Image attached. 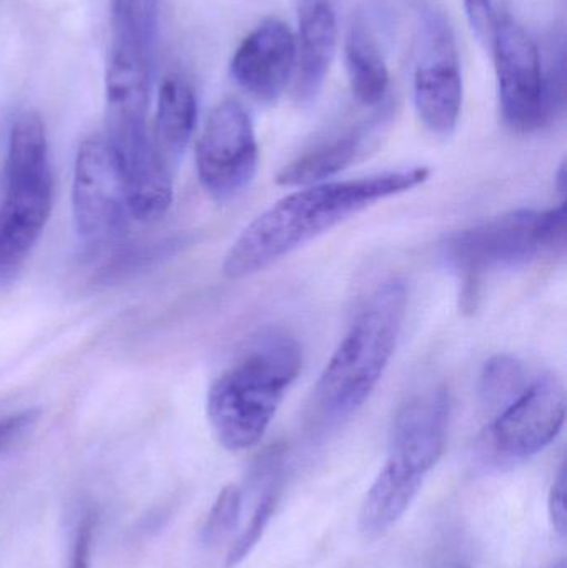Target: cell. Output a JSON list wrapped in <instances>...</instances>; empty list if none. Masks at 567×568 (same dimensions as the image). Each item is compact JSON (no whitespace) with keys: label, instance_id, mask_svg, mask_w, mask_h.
Listing matches in <instances>:
<instances>
[{"label":"cell","instance_id":"cell-6","mask_svg":"<svg viewBox=\"0 0 567 568\" xmlns=\"http://www.w3.org/2000/svg\"><path fill=\"white\" fill-rule=\"evenodd\" d=\"M485 49L495 62L505 122L516 132L541 129L558 109L549 92L538 43L509 13L502 12Z\"/></svg>","mask_w":567,"mask_h":568},{"label":"cell","instance_id":"cell-27","mask_svg":"<svg viewBox=\"0 0 567 568\" xmlns=\"http://www.w3.org/2000/svg\"><path fill=\"white\" fill-rule=\"evenodd\" d=\"M36 419V410H23V413L12 414V416L0 419V449L9 446L27 427L32 426Z\"/></svg>","mask_w":567,"mask_h":568},{"label":"cell","instance_id":"cell-18","mask_svg":"<svg viewBox=\"0 0 567 568\" xmlns=\"http://www.w3.org/2000/svg\"><path fill=\"white\" fill-rule=\"evenodd\" d=\"M196 115L199 103L192 83L180 73L166 75L159 90L153 142L169 165L176 162L189 146L195 132Z\"/></svg>","mask_w":567,"mask_h":568},{"label":"cell","instance_id":"cell-23","mask_svg":"<svg viewBox=\"0 0 567 568\" xmlns=\"http://www.w3.org/2000/svg\"><path fill=\"white\" fill-rule=\"evenodd\" d=\"M276 503H279V494H276V487H272V489L263 494L252 519H250L249 526L240 534L239 539L235 540L232 549H230L229 556H226V568L239 566L242 560L250 556L253 547L259 544L260 537L265 532L266 526H269L270 519H272L273 513H275Z\"/></svg>","mask_w":567,"mask_h":568},{"label":"cell","instance_id":"cell-21","mask_svg":"<svg viewBox=\"0 0 567 568\" xmlns=\"http://www.w3.org/2000/svg\"><path fill=\"white\" fill-rule=\"evenodd\" d=\"M113 33L153 49L159 29V0H112Z\"/></svg>","mask_w":567,"mask_h":568},{"label":"cell","instance_id":"cell-3","mask_svg":"<svg viewBox=\"0 0 567 568\" xmlns=\"http://www.w3.org/2000/svg\"><path fill=\"white\" fill-rule=\"evenodd\" d=\"M408 287L399 278L379 284L333 353L315 387V407L330 423L363 406L382 379L405 321Z\"/></svg>","mask_w":567,"mask_h":568},{"label":"cell","instance_id":"cell-11","mask_svg":"<svg viewBox=\"0 0 567 568\" xmlns=\"http://www.w3.org/2000/svg\"><path fill=\"white\" fill-rule=\"evenodd\" d=\"M296 39L279 19H266L240 43L230 73L240 89L260 102H275L295 73Z\"/></svg>","mask_w":567,"mask_h":568},{"label":"cell","instance_id":"cell-15","mask_svg":"<svg viewBox=\"0 0 567 568\" xmlns=\"http://www.w3.org/2000/svg\"><path fill=\"white\" fill-rule=\"evenodd\" d=\"M338 42V23L330 0H300L295 95L300 103L316 99L325 85Z\"/></svg>","mask_w":567,"mask_h":568},{"label":"cell","instance_id":"cell-17","mask_svg":"<svg viewBox=\"0 0 567 568\" xmlns=\"http://www.w3.org/2000/svg\"><path fill=\"white\" fill-rule=\"evenodd\" d=\"M379 123L382 122L378 120V122L356 126V129L343 133L342 136H336V139L310 150L305 155L286 165L280 172L276 182L283 186H310L325 183L326 179L338 175L365 153Z\"/></svg>","mask_w":567,"mask_h":568},{"label":"cell","instance_id":"cell-12","mask_svg":"<svg viewBox=\"0 0 567 568\" xmlns=\"http://www.w3.org/2000/svg\"><path fill=\"white\" fill-rule=\"evenodd\" d=\"M107 139L119 156L132 219L143 223L162 219L172 205V173L146 126L110 130Z\"/></svg>","mask_w":567,"mask_h":568},{"label":"cell","instance_id":"cell-20","mask_svg":"<svg viewBox=\"0 0 567 568\" xmlns=\"http://www.w3.org/2000/svg\"><path fill=\"white\" fill-rule=\"evenodd\" d=\"M525 366L512 356H495L483 367L479 394L483 403L505 407L528 386Z\"/></svg>","mask_w":567,"mask_h":568},{"label":"cell","instance_id":"cell-25","mask_svg":"<svg viewBox=\"0 0 567 568\" xmlns=\"http://www.w3.org/2000/svg\"><path fill=\"white\" fill-rule=\"evenodd\" d=\"M93 530H95V516L92 513H87L77 526L70 564L67 568H90L92 566Z\"/></svg>","mask_w":567,"mask_h":568},{"label":"cell","instance_id":"cell-9","mask_svg":"<svg viewBox=\"0 0 567 568\" xmlns=\"http://www.w3.org/2000/svg\"><path fill=\"white\" fill-rule=\"evenodd\" d=\"M196 172L216 202L239 196L255 179L259 143L249 112L235 100L216 105L196 143Z\"/></svg>","mask_w":567,"mask_h":568},{"label":"cell","instance_id":"cell-4","mask_svg":"<svg viewBox=\"0 0 567 568\" xmlns=\"http://www.w3.org/2000/svg\"><path fill=\"white\" fill-rule=\"evenodd\" d=\"M0 200V286L12 283L52 213L53 179L45 125L26 110L13 120Z\"/></svg>","mask_w":567,"mask_h":568},{"label":"cell","instance_id":"cell-7","mask_svg":"<svg viewBox=\"0 0 567 568\" xmlns=\"http://www.w3.org/2000/svg\"><path fill=\"white\" fill-rule=\"evenodd\" d=\"M73 223L90 246L119 242L132 212L115 149L107 136H89L79 146L73 166Z\"/></svg>","mask_w":567,"mask_h":568},{"label":"cell","instance_id":"cell-5","mask_svg":"<svg viewBox=\"0 0 567 568\" xmlns=\"http://www.w3.org/2000/svg\"><path fill=\"white\" fill-rule=\"evenodd\" d=\"M565 242L566 203H561L543 213L519 210L456 233L446 242L443 258L462 278L463 301L473 306L486 273L525 265Z\"/></svg>","mask_w":567,"mask_h":568},{"label":"cell","instance_id":"cell-28","mask_svg":"<svg viewBox=\"0 0 567 568\" xmlns=\"http://www.w3.org/2000/svg\"><path fill=\"white\" fill-rule=\"evenodd\" d=\"M549 568H567V567H566L565 560H559V562L553 564V566Z\"/></svg>","mask_w":567,"mask_h":568},{"label":"cell","instance_id":"cell-24","mask_svg":"<svg viewBox=\"0 0 567 568\" xmlns=\"http://www.w3.org/2000/svg\"><path fill=\"white\" fill-rule=\"evenodd\" d=\"M465 10L476 39L483 47L488 45L503 10L496 6L495 0H465Z\"/></svg>","mask_w":567,"mask_h":568},{"label":"cell","instance_id":"cell-19","mask_svg":"<svg viewBox=\"0 0 567 568\" xmlns=\"http://www.w3.org/2000/svg\"><path fill=\"white\" fill-rule=\"evenodd\" d=\"M345 62L353 95L365 105L382 102L388 92L389 73L378 40L362 16H356L350 23L345 39Z\"/></svg>","mask_w":567,"mask_h":568},{"label":"cell","instance_id":"cell-14","mask_svg":"<svg viewBox=\"0 0 567 568\" xmlns=\"http://www.w3.org/2000/svg\"><path fill=\"white\" fill-rule=\"evenodd\" d=\"M152 53L153 49L139 40L113 33L105 69L110 130L146 125Z\"/></svg>","mask_w":567,"mask_h":568},{"label":"cell","instance_id":"cell-16","mask_svg":"<svg viewBox=\"0 0 567 568\" xmlns=\"http://www.w3.org/2000/svg\"><path fill=\"white\" fill-rule=\"evenodd\" d=\"M423 477L386 460L366 494L360 513V532L366 540L385 536L412 506L422 489Z\"/></svg>","mask_w":567,"mask_h":568},{"label":"cell","instance_id":"cell-26","mask_svg":"<svg viewBox=\"0 0 567 568\" xmlns=\"http://www.w3.org/2000/svg\"><path fill=\"white\" fill-rule=\"evenodd\" d=\"M566 493L567 474L566 467L563 466L558 477H556L555 483H553L548 499L549 519H551L553 529H555L559 536H566L567 530Z\"/></svg>","mask_w":567,"mask_h":568},{"label":"cell","instance_id":"cell-13","mask_svg":"<svg viewBox=\"0 0 567 568\" xmlns=\"http://www.w3.org/2000/svg\"><path fill=\"white\" fill-rule=\"evenodd\" d=\"M448 423L449 396L445 387L416 394L396 414L388 460L425 477L445 453Z\"/></svg>","mask_w":567,"mask_h":568},{"label":"cell","instance_id":"cell-8","mask_svg":"<svg viewBox=\"0 0 567 568\" xmlns=\"http://www.w3.org/2000/svg\"><path fill=\"white\" fill-rule=\"evenodd\" d=\"M413 97L416 112L429 132L449 136L463 105V77L455 33L443 13L423 12L416 39Z\"/></svg>","mask_w":567,"mask_h":568},{"label":"cell","instance_id":"cell-2","mask_svg":"<svg viewBox=\"0 0 567 568\" xmlns=\"http://www.w3.org/2000/svg\"><path fill=\"white\" fill-rule=\"evenodd\" d=\"M302 366V346L285 331L255 336L206 396V417L216 440L233 453L259 444Z\"/></svg>","mask_w":567,"mask_h":568},{"label":"cell","instance_id":"cell-10","mask_svg":"<svg viewBox=\"0 0 567 568\" xmlns=\"http://www.w3.org/2000/svg\"><path fill=\"white\" fill-rule=\"evenodd\" d=\"M566 419L565 384L555 374H543L503 407L489 427L498 453L529 457L541 453L561 433Z\"/></svg>","mask_w":567,"mask_h":568},{"label":"cell","instance_id":"cell-1","mask_svg":"<svg viewBox=\"0 0 567 568\" xmlns=\"http://www.w3.org/2000/svg\"><path fill=\"white\" fill-rule=\"evenodd\" d=\"M429 179V170H398L345 182L305 186L276 202L250 223L226 253V278L255 275L362 210L409 192Z\"/></svg>","mask_w":567,"mask_h":568},{"label":"cell","instance_id":"cell-22","mask_svg":"<svg viewBox=\"0 0 567 568\" xmlns=\"http://www.w3.org/2000/svg\"><path fill=\"white\" fill-rule=\"evenodd\" d=\"M240 514H242V490L235 484H229L220 490L206 517L202 530L203 544L212 547L223 542L239 526Z\"/></svg>","mask_w":567,"mask_h":568}]
</instances>
